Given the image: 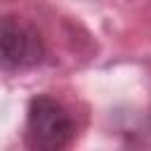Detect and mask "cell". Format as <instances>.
<instances>
[{"mask_svg": "<svg viewBox=\"0 0 151 151\" xmlns=\"http://www.w3.org/2000/svg\"><path fill=\"white\" fill-rule=\"evenodd\" d=\"M76 137L71 113L50 94H38L28 104L24 142L28 151H64Z\"/></svg>", "mask_w": 151, "mask_h": 151, "instance_id": "6da1fadb", "label": "cell"}, {"mask_svg": "<svg viewBox=\"0 0 151 151\" xmlns=\"http://www.w3.org/2000/svg\"><path fill=\"white\" fill-rule=\"evenodd\" d=\"M45 57L40 31L24 17L0 14V68L24 71L38 66Z\"/></svg>", "mask_w": 151, "mask_h": 151, "instance_id": "7a4b0ae2", "label": "cell"}]
</instances>
